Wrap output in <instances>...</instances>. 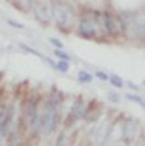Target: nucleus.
Wrapping results in <instances>:
<instances>
[{
    "instance_id": "nucleus-17",
    "label": "nucleus",
    "mask_w": 145,
    "mask_h": 146,
    "mask_svg": "<svg viewBox=\"0 0 145 146\" xmlns=\"http://www.w3.org/2000/svg\"><path fill=\"white\" fill-rule=\"evenodd\" d=\"M7 23L11 25V27H14V28H19V30H21V28H25V27H23L21 23H19V21H14V19H11V18L7 19Z\"/></svg>"
},
{
    "instance_id": "nucleus-5",
    "label": "nucleus",
    "mask_w": 145,
    "mask_h": 146,
    "mask_svg": "<svg viewBox=\"0 0 145 146\" xmlns=\"http://www.w3.org/2000/svg\"><path fill=\"white\" fill-rule=\"evenodd\" d=\"M124 30L128 32V35L131 39L145 37V13L129 16L128 21H124Z\"/></svg>"
},
{
    "instance_id": "nucleus-1",
    "label": "nucleus",
    "mask_w": 145,
    "mask_h": 146,
    "mask_svg": "<svg viewBox=\"0 0 145 146\" xmlns=\"http://www.w3.org/2000/svg\"><path fill=\"white\" fill-rule=\"evenodd\" d=\"M58 111H60V97L51 95L50 100L44 104L43 113L39 111V130L43 134L53 132L58 120Z\"/></svg>"
},
{
    "instance_id": "nucleus-14",
    "label": "nucleus",
    "mask_w": 145,
    "mask_h": 146,
    "mask_svg": "<svg viewBox=\"0 0 145 146\" xmlns=\"http://www.w3.org/2000/svg\"><path fill=\"white\" fill-rule=\"evenodd\" d=\"M53 69H57L58 72H67L69 70V62H57Z\"/></svg>"
},
{
    "instance_id": "nucleus-4",
    "label": "nucleus",
    "mask_w": 145,
    "mask_h": 146,
    "mask_svg": "<svg viewBox=\"0 0 145 146\" xmlns=\"http://www.w3.org/2000/svg\"><path fill=\"white\" fill-rule=\"evenodd\" d=\"M101 25H103L105 35L115 37V35H120L124 32V21L115 13H101Z\"/></svg>"
},
{
    "instance_id": "nucleus-19",
    "label": "nucleus",
    "mask_w": 145,
    "mask_h": 146,
    "mask_svg": "<svg viewBox=\"0 0 145 146\" xmlns=\"http://www.w3.org/2000/svg\"><path fill=\"white\" fill-rule=\"evenodd\" d=\"M96 76H97L101 81H106V79H108V74H106V72H101V70H99V72H96Z\"/></svg>"
},
{
    "instance_id": "nucleus-21",
    "label": "nucleus",
    "mask_w": 145,
    "mask_h": 146,
    "mask_svg": "<svg viewBox=\"0 0 145 146\" xmlns=\"http://www.w3.org/2000/svg\"><path fill=\"white\" fill-rule=\"evenodd\" d=\"M143 86H145V81H143Z\"/></svg>"
},
{
    "instance_id": "nucleus-10",
    "label": "nucleus",
    "mask_w": 145,
    "mask_h": 146,
    "mask_svg": "<svg viewBox=\"0 0 145 146\" xmlns=\"http://www.w3.org/2000/svg\"><path fill=\"white\" fill-rule=\"evenodd\" d=\"M55 146H69V137H67V132L66 130H62L58 134V137L55 141Z\"/></svg>"
},
{
    "instance_id": "nucleus-11",
    "label": "nucleus",
    "mask_w": 145,
    "mask_h": 146,
    "mask_svg": "<svg viewBox=\"0 0 145 146\" xmlns=\"http://www.w3.org/2000/svg\"><path fill=\"white\" fill-rule=\"evenodd\" d=\"M108 81H110L115 88H122V86H124L122 78H120V76H117V74H110V76H108Z\"/></svg>"
},
{
    "instance_id": "nucleus-16",
    "label": "nucleus",
    "mask_w": 145,
    "mask_h": 146,
    "mask_svg": "<svg viewBox=\"0 0 145 146\" xmlns=\"http://www.w3.org/2000/svg\"><path fill=\"white\" fill-rule=\"evenodd\" d=\"M48 42H50L51 46H53L55 49H62V48H64V44H62V42H60L58 39H55V37H51V39H48Z\"/></svg>"
},
{
    "instance_id": "nucleus-12",
    "label": "nucleus",
    "mask_w": 145,
    "mask_h": 146,
    "mask_svg": "<svg viewBox=\"0 0 145 146\" xmlns=\"http://www.w3.org/2000/svg\"><path fill=\"white\" fill-rule=\"evenodd\" d=\"M76 78H78L80 83H92V74H90V72H87V70H80Z\"/></svg>"
},
{
    "instance_id": "nucleus-13",
    "label": "nucleus",
    "mask_w": 145,
    "mask_h": 146,
    "mask_svg": "<svg viewBox=\"0 0 145 146\" xmlns=\"http://www.w3.org/2000/svg\"><path fill=\"white\" fill-rule=\"evenodd\" d=\"M53 55H55L60 62H69V64H71V55H67L64 49H55V53H53Z\"/></svg>"
},
{
    "instance_id": "nucleus-2",
    "label": "nucleus",
    "mask_w": 145,
    "mask_h": 146,
    "mask_svg": "<svg viewBox=\"0 0 145 146\" xmlns=\"http://www.w3.org/2000/svg\"><path fill=\"white\" fill-rule=\"evenodd\" d=\"M103 25H101V13H87L80 18L78 23V34L85 39H97L103 37Z\"/></svg>"
},
{
    "instance_id": "nucleus-9",
    "label": "nucleus",
    "mask_w": 145,
    "mask_h": 146,
    "mask_svg": "<svg viewBox=\"0 0 145 146\" xmlns=\"http://www.w3.org/2000/svg\"><path fill=\"white\" fill-rule=\"evenodd\" d=\"M11 4L18 7L19 11H30L32 9V0H11Z\"/></svg>"
},
{
    "instance_id": "nucleus-6",
    "label": "nucleus",
    "mask_w": 145,
    "mask_h": 146,
    "mask_svg": "<svg viewBox=\"0 0 145 146\" xmlns=\"http://www.w3.org/2000/svg\"><path fill=\"white\" fill-rule=\"evenodd\" d=\"M87 114V108H85V104L81 99H78L75 104H72V108H71V114H69V118L66 120V125L67 127H72V123L78 121L80 118H83Z\"/></svg>"
},
{
    "instance_id": "nucleus-15",
    "label": "nucleus",
    "mask_w": 145,
    "mask_h": 146,
    "mask_svg": "<svg viewBox=\"0 0 145 146\" xmlns=\"http://www.w3.org/2000/svg\"><path fill=\"white\" fill-rule=\"evenodd\" d=\"M19 48H21V49H25V51H27V53H30V55H34V56H39V58H41V56H43V55H41V53H39V51H36L34 48H30V46H27V44H23V42H21V44H19Z\"/></svg>"
},
{
    "instance_id": "nucleus-7",
    "label": "nucleus",
    "mask_w": 145,
    "mask_h": 146,
    "mask_svg": "<svg viewBox=\"0 0 145 146\" xmlns=\"http://www.w3.org/2000/svg\"><path fill=\"white\" fill-rule=\"evenodd\" d=\"M34 16H36V19L41 25H50L51 21H53V19H51V9L48 5H44V4L34 7Z\"/></svg>"
},
{
    "instance_id": "nucleus-8",
    "label": "nucleus",
    "mask_w": 145,
    "mask_h": 146,
    "mask_svg": "<svg viewBox=\"0 0 145 146\" xmlns=\"http://www.w3.org/2000/svg\"><path fill=\"white\" fill-rule=\"evenodd\" d=\"M122 137H124V141H131V139H134V135H136V121L134 120H128V123L124 121V125H122Z\"/></svg>"
},
{
    "instance_id": "nucleus-20",
    "label": "nucleus",
    "mask_w": 145,
    "mask_h": 146,
    "mask_svg": "<svg viewBox=\"0 0 145 146\" xmlns=\"http://www.w3.org/2000/svg\"><path fill=\"white\" fill-rule=\"evenodd\" d=\"M126 85H128L131 90H134V92H136V90H140V86H136V85H134V83H131V81H126Z\"/></svg>"
},
{
    "instance_id": "nucleus-18",
    "label": "nucleus",
    "mask_w": 145,
    "mask_h": 146,
    "mask_svg": "<svg viewBox=\"0 0 145 146\" xmlns=\"http://www.w3.org/2000/svg\"><path fill=\"white\" fill-rule=\"evenodd\" d=\"M108 99H110L111 102H119V100H120V97H119V93H111V92L108 93Z\"/></svg>"
},
{
    "instance_id": "nucleus-3",
    "label": "nucleus",
    "mask_w": 145,
    "mask_h": 146,
    "mask_svg": "<svg viewBox=\"0 0 145 146\" xmlns=\"http://www.w3.org/2000/svg\"><path fill=\"white\" fill-rule=\"evenodd\" d=\"M51 19L57 23V27L60 30H69L72 18H75V11H72V5L64 2V0H53L51 2Z\"/></svg>"
}]
</instances>
